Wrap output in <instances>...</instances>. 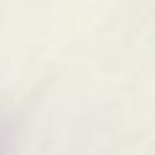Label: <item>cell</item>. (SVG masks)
I'll use <instances>...</instances> for the list:
<instances>
[{"mask_svg": "<svg viewBox=\"0 0 155 155\" xmlns=\"http://www.w3.org/2000/svg\"><path fill=\"white\" fill-rule=\"evenodd\" d=\"M0 155H4V136L0 132Z\"/></svg>", "mask_w": 155, "mask_h": 155, "instance_id": "obj_1", "label": "cell"}]
</instances>
